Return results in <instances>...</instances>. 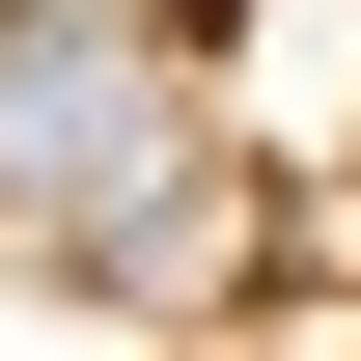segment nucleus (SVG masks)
Instances as JSON below:
<instances>
[{
	"instance_id": "obj_1",
	"label": "nucleus",
	"mask_w": 361,
	"mask_h": 361,
	"mask_svg": "<svg viewBox=\"0 0 361 361\" xmlns=\"http://www.w3.org/2000/svg\"><path fill=\"white\" fill-rule=\"evenodd\" d=\"M0 223L56 278H223L250 250V195H223V139H195L139 0H0Z\"/></svg>"
},
{
	"instance_id": "obj_2",
	"label": "nucleus",
	"mask_w": 361,
	"mask_h": 361,
	"mask_svg": "<svg viewBox=\"0 0 361 361\" xmlns=\"http://www.w3.org/2000/svg\"><path fill=\"white\" fill-rule=\"evenodd\" d=\"M334 250H361V195H334Z\"/></svg>"
}]
</instances>
